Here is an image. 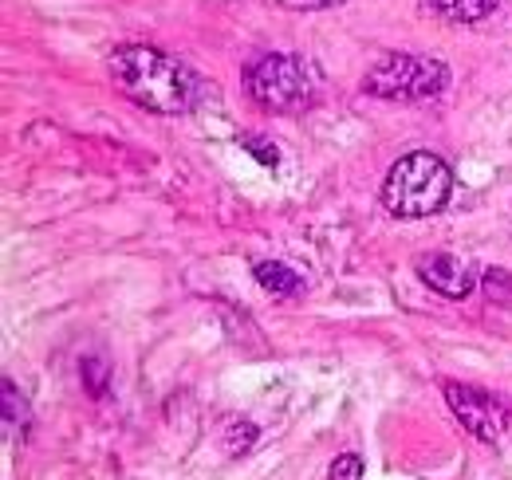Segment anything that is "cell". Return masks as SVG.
I'll list each match as a JSON object with an SVG mask.
<instances>
[{
    "label": "cell",
    "mask_w": 512,
    "mask_h": 480,
    "mask_svg": "<svg viewBox=\"0 0 512 480\" xmlns=\"http://www.w3.org/2000/svg\"><path fill=\"white\" fill-rule=\"evenodd\" d=\"M245 91L260 111L268 115H300L316 103V87L308 67L296 56H260L256 63H249L245 71Z\"/></svg>",
    "instance_id": "obj_4"
},
{
    "label": "cell",
    "mask_w": 512,
    "mask_h": 480,
    "mask_svg": "<svg viewBox=\"0 0 512 480\" xmlns=\"http://www.w3.org/2000/svg\"><path fill=\"white\" fill-rule=\"evenodd\" d=\"M111 79L134 107L150 115H190L201 103V79L158 48L123 44L111 52Z\"/></svg>",
    "instance_id": "obj_1"
},
{
    "label": "cell",
    "mask_w": 512,
    "mask_h": 480,
    "mask_svg": "<svg viewBox=\"0 0 512 480\" xmlns=\"http://www.w3.org/2000/svg\"><path fill=\"white\" fill-rule=\"evenodd\" d=\"M256 437H260V433H256L253 421H229V429L221 433V441H225V453H229V457H241V453H249Z\"/></svg>",
    "instance_id": "obj_10"
},
{
    "label": "cell",
    "mask_w": 512,
    "mask_h": 480,
    "mask_svg": "<svg viewBox=\"0 0 512 480\" xmlns=\"http://www.w3.org/2000/svg\"><path fill=\"white\" fill-rule=\"evenodd\" d=\"M241 146L253 154L260 166H272V170H276L280 154H276V146H272V142H264V138H256V134H245V138H241Z\"/></svg>",
    "instance_id": "obj_13"
},
{
    "label": "cell",
    "mask_w": 512,
    "mask_h": 480,
    "mask_svg": "<svg viewBox=\"0 0 512 480\" xmlns=\"http://www.w3.org/2000/svg\"><path fill=\"white\" fill-rule=\"evenodd\" d=\"M446 402L453 418L461 421V429L473 433L481 445H497L505 437L509 410L489 390H477V386H465V382H446Z\"/></svg>",
    "instance_id": "obj_5"
},
{
    "label": "cell",
    "mask_w": 512,
    "mask_h": 480,
    "mask_svg": "<svg viewBox=\"0 0 512 480\" xmlns=\"http://www.w3.org/2000/svg\"><path fill=\"white\" fill-rule=\"evenodd\" d=\"M0 390H4V437H8L12 445H20V441L28 437V425H32L28 398L16 390V382H12V378H4V382H0Z\"/></svg>",
    "instance_id": "obj_8"
},
{
    "label": "cell",
    "mask_w": 512,
    "mask_h": 480,
    "mask_svg": "<svg viewBox=\"0 0 512 480\" xmlns=\"http://www.w3.org/2000/svg\"><path fill=\"white\" fill-rule=\"evenodd\" d=\"M359 469H363V461H359L355 453H347V457L331 461V480H355L359 477Z\"/></svg>",
    "instance_id": "obj_14"
},
{
    "label": "cell",
    "mask_w": 512,
    "mask_h": 480,
    "mask_svg": "<svg viewBox=\"0 0 512 480\" xmlns=\"http://www.w3.org/2000/svg\"><path fill=\"white\" fill-rule=\"evenodd\" d=\"M481 292L489 296V303L509 307L512 303V272H505V268H489V272L481 276Z\"/></svg>",
    "instance_id": "obj_11"
},
{
    "label": "cell",
    "mask_w": 512,
    "mask_h": 480,
    "mask_svg": "<svg viewBox=\"0 0 512 480\" xmlns=\"http://www.w3.org/2000/svg\"><path fill=\"white\" fill-rule=\"evenodd\" d=\"M79 370H83L87 390H91L95 398H103V394H107V366H103L99 359H83V366H79Z\"/></svg>",
    "instance_id": "obj_12"
},
{
    "label": "cell",
    "mask_w": 512,
    "mask_h": 480,
    "mask_svg": "<svg viewBox=\"0 0 512 480\" xmlns=\"http://www.w3.org/2000/svg\"><path fill=\"white\" fill-rule=\"evenodd\" d=\"M414 272H418V280L430 288V292H438V296H446V300H465L481 280L473 276V268L465 264V260H457V256H449V252H430V256H422L418 264H414Z\"/></svg>",
    "instance_id": "obj_6"
},
{
    "label": "cell",
    "mask_w": 512,
    "mask_h": 480,
    "mask_svg": "<svg viewBox=\"0 0 512 480\" xmlns=\"http://www.w3.org/2000/svg\"><path fill=\"white\" fill-rule=\"evenodd\" d=\"M430 8L449 24H481L485 16H493L497 0H430Z\"/></svg>",
    "instance_id": "obj_9"
},
{
    "label": "cell",
    "mask_w": 512,
    "mask_h": 480,
    "mask_svg": "<svg viewBox=\"0 0 512 480\" xmlns=\"http://www.w3.org/2000/svg\"><path fill=\"white\" fill-rule=\"evenodd\" d=\"M280 8H292V12H323V8H335L343 0H276Z\"/></svg>",
    "instance_id": "obj_15"
},
{
    "label": "cell",
    "mask_w": 512,
    "mask_h": 480,
    "mask_svg": "<svg viewBox=\"0 0 512 480\" xmlns=\"http://www.w3.org/2000/svg\"><path fill=\"white\" fill-rule=\"evenodd\" d=\"M453 170L434 150H410L390 166L383 181V209L398 221H422L449 205Z\"/></svg>",
    "instance_id": "obj_2"
},
{
    "label": "cell",
    "mask_w": 512,
    "mask_h": 480,
    "mask_svg": "<svg viewBox=\"0 0 512 480\" xmlns=\"http://www.w3.org/2000/svg\"><path fill=\"white\" fill-rule=\"evenodd\" d=\"M253 276H256V284H260L268 296H276V300H292V296L304 292V276L292 272V268L280 264V260H260L253 268Z\"/></svg>",
    "instance_id": "obj_7"
},
{
    "label": "cell",
    "mask_w": 512,
    "mask_h": 480,
    "mask_svg": "<svg viewBox=\"0 0 512 480\" xmlns=\"http://www.w3.org/2000/svg\"><path fill=\"white\" fill-rule=\"evenodd\" d=\"M449 87V67L434 56H410V52H390L375 63L363 79V91L390 103H426L438 99Z\"/></svg>",
    "instance_id": "obj_3"
}]
</instances>
